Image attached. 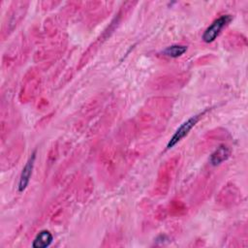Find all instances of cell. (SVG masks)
Segmentation results:
<instances>
[{
    "label": "cell",
    "mask_w": 248,
    "mask_h": 248,
    "mask_svg": "<svg viewBox=\"0 0 248 248\" xmlns=\"http://www.w3.org/2000/svg\"><path fill=\"white\" fill-rule=\"evenodd\" d=\"M241 202V192L232 183L226 184L216 197V202L223 207H232Z\"/></svg>",
    "instance_id": "cell-2"
},
{
    "label": "cell",
    "mask_w": 248,
    "mask_h": 248,
    "mask_svg": "<svg viewBox=\"0 0 248 248\" xmlns=\"http://www.w3.org/2000/svg\"><path fill=\"white\" fill-rule=\"evenodd\" d=\"M185 77L180 76H165L160 78H157L156 81L154 80V83H152V87L154 89H170V88H176L180 84L182 85L184 83Z\"/></svg>",
    "instance_id": "cell-6"
},
{
    "label": "cell",
    "mask_w": 248,
    "mask_h": 248,
    "mask_svg": "<svg viewBox=\"0 0 248 248\" xmlns=\"http://www.w3.org/2000/svg\"><path fill=\"white\" fill-rule=\"evenodd\" d=\"M232 17L231 15H223L216 18L203 32L202 41L204 43L213 42L221 33V31L232 21Z\"/></svg>",
    "instance_id": "cell-4"
},
{
    "label": "cell",
    "mask_w": 248,
    "mask_h": 248,
    "mask_svg": "<svg viewBox=\"0 0 248 248\" xmlns=\"http://www.w3.org/2000/svg\"><path fill=\"white\" fill-rule=\"evenodd\" d=\"M187 51V46L184 45H172L166 47L162 53L171 58H177Z\"/></svg>",
    "instance_id": "cell-9"
},
{
    "label": "cell",
    "mask_w": 248,
    "mask_h": 248,
    "mask_svg": "<svg viewBox=\"0 0 248 248\" xmlns=\"http://www.w3.org/2000/svg\"><path fill=\"white\" fill-rule=\"evenodd\" d=\"M227 43L229 46H232V49H239L242 46H246V39L238 34H232L227 38Z\"/></svg>",
    "instance_id": "cell-10"
},
{
    "label": "cell",
    "mask_w": 248,
    "mask_h": 248,
    "mask_svg": "<svg viewBox=\"0 0 248 248\" xmlns=\"http://www.w3.org/2000/svg\"><path fill=\"white\" fill-rule=\"evenodd\" d=\"M231 148L228 145L221 144L210 154L209 163L212 166H219L220 164L229 159V157L231 156Z\"/></svg>",
    "instance_id": "cell-7"
},
{
    "label": "cell",
    "mask_w": 248,
    "mask_h": 248,
    "mask_svg": "<svg viewBox=\"0 0 248 248\" xmlns=\"http://www.w3.org/2000/svg\"><path fill=\"white\" fill-rule=\"evenodd\" d=\"M204 113L202 112V113H199V114H195L191 117H189L186 121H184L179 127L178 129L174 132V134L172 135V137L170 138V140H169L168 144H167V149H170L172 148L174 145H176L182 139H184L188 134L189 132L195 127V125L198 123V121L200 120L201 116Z\"/></svg>",
    "instance_id": "cell-3"
},
{
    "label": "cell",
    "mask_w": 248,
    "mask_h": 248,
    "mask_svg": "<svg viewBox=\"0 0 248 248\" xmlns=\"http://www.w3.org/2000/svg\"><path fill=\"white\" fill-rule=\"evenodd\" d=\"M53 240V236L49 231H41L33 240L32 247L34 248H46L48 247Z\"/></svg>",
    "instance_id": "cell-8"
},
{
    "label": "cell",
    "mask_w": 248,
    "mask_h": 248,
    "mask_svg": "<svg viewBox=\"0 0 248 248\" xmlns=\"http://www.w3.org/2000/svg\"><path fill=\"white\" fill-rule=\"evenodd\" d=\"M178 157H173L161 167L158 172L156 184H155V192L157 195H166L168 192L170 185L175 175L177 165H178Z\"/></svg>",
    "instance_id": "cell-1"
},
{
    "label": "cell",
    "mask_w": 248,
    "mask_h": 248,
    "mask_svg": "<svg viewBox=\"0 0 248 248\" xmlns=\"http://www.w3.org/2000/svg\"><path fill=\"white\" fill-rule=\"evenodd\" d=\"M35 159H36V151H33L31 156L27 160L26 164L24 165V167L21 170V173L19 175L18 186H17L19 192H23L29 184V181H30V178H31V175H32V172H33Z\"/></svg>",
    "instance_id": "cell-5"
},
{
    "label": "cell",
    "mask_w": 248,
    "mask_h": 248,
    "mask_svg": "<svg viewBox=\"0 0 248 248\" xmlns=\"http://www.w3.org/2000/svg\"><path fill=\"white\" fill-rule=\"evenodd\" d=\"M169 209L170 213L172 215H181L186 212V206L179 201H172Z\"/></svg>",
    "instance_id": "cell-12"
},
{
    "label": "cell",
    "mask_w": 248,
    "mask_h": 248,
    "mask_svg": "<svg viewBox=\"0 0 248 248\" xmlns=\"http://www.w3.org/2000/svg\"><path fill=\"white\" fill-rule=\"evenodd\" d=\"M37 87V80L34 77H30L26 82L24 83V85L22 86V91L24 90V92H22L21 94L24 95V97L27 99L29 98L31 95L34 94L35 89Z\"/></svg>",
    "instance_id": "cell-11"
}]
</instances>
